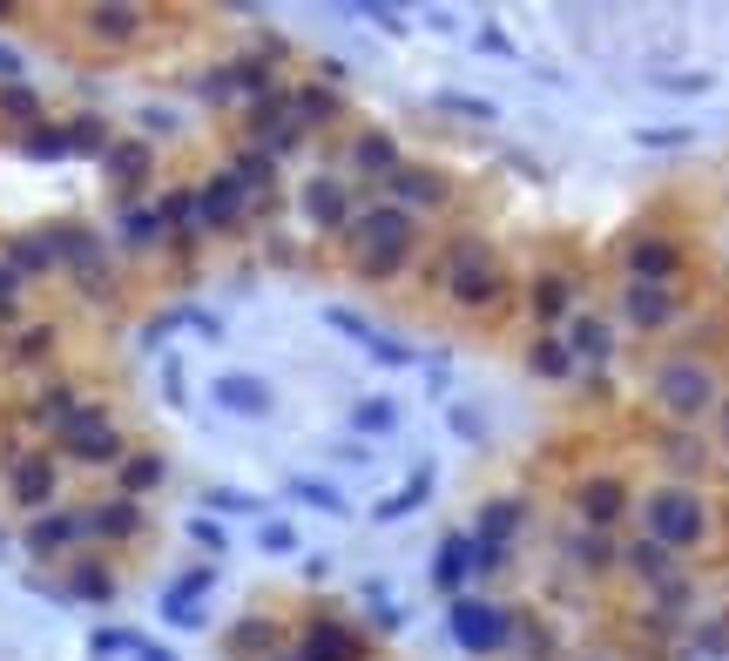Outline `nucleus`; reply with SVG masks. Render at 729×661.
I'll return each instance as SVG.
<instances>
[{
    "instance_id": "nucleus-1",
    "label": "nucleus",
    "mask_w": 729,
    "mask_h": 661,
    "mask_svg": "<svg viewBox=\"0 0 729 661\" xmlns=\"http://www.w3.org/2000/svg\"><path fill=\"white\" fill-rule=\"evenodd\" d=\"M48 492V466H28L21 479H14V500H41Z\"/></svg>"
}]
</instances>
